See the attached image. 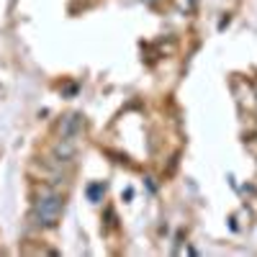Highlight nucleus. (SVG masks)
Wrapping results in <instances>:
<instances>
[{"mask_svg":"<svg viewBox=\"0 0 257 257\" xmlns=\"http://www.w3.org/2000/svg\"><path fill=\"white\" fill-rule=\"evenodd\" d=\"M54 155L59 157V160H72L75 157V139H62L57 147H54Z\"/></svg>","mask_w":257,"mask_h":257,"instance_id":"3","label":"nucleus"},{"mask_svg":"<svg viewBox=\"0 0 257 257\" xmlns=\"http://www.w3.org/2000/svg\"><path fill=\"white\" fill-rule=\"evenodd\" d=\"M59 213H62V198L57 196V193H49V196H44V198L36 203V208H34V219H36L39 226L49 229V226L57 224Z\"/></svg>","mask_w":257,"mask_h":257,"instance_id":"1","label":"nucleus"},{"mask_svg":"<svg viewBox=\"0 0 257 257\" xmlns=\"http://www.w3.org/2000/svg\"><path fill=\"white\" fill-rule=\"evenodd\" d=\"M82 128V116L80 113H70L67 118H62V126H59V134L62 139H75Z\"/></svg>","mask_w":257,"mask_h":257,"instance_id":"2","label":"nucleus"}]
</instances>
